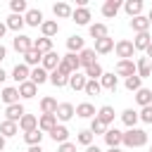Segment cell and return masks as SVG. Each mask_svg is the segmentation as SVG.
Returning <instances> with one entry per match:
<instances>
[{
    "mask_svg": "<svg viewBox=\"0 0 152 152\" xmlns=\"http://www.w3.org/2000/svg\"><path fill=\"white\" fill-rule=\"evenodd\" d=\"M150 43H152L150 33H135V38H133V48H135V52L147 50V48H150Z\"/></svg>",
    "mask_w": 152,
    "mask_h": 152,
    "instance_id": "cell-34",
    "label": "cell"
},
{
    "mask_svg": "<svg viewBox=\"0 0 152 152\" xmlns=\"http://www.w3.org/2000/svg\"><path fill=\"white\" fill-rule=\"evenodd\" d=\"M138 114H140V121H142V124H152V104H150V107H142Z\"/></svg>",
    "mask_w": 152,
    "mask_h": 152,
    "instance_id": "cell-49",
    "label": "cell"
},
{
    "mask_svg": "<svg viewBox=\"0 0 152 152\" xmlns=\"http://www.w3.org/2000/svg\"><path fill=\"white\" fill-rule=\"evenodd\" d=\"M28 81H33L36 86H43V83L50 81V71H45L43 66H36V69H31V78Z\"/></svg>",
    "mask_w": 152,
    "mask_h": 152,
    "instance_id": "cell-27",
    "label": "cell"
},
{
    "mask_svg": "<svg viewBox=\"0 0 152 152\" xmlns=\"http://www.w3.org/2000/svg\"><path fill=\"white\" fill-rule=\"evenodd\" d=\"M114 50H116V57H121V59H133V55H135V48H133V40H126V38H121V40H116V45H114Z\"/></svg>",
    "mask_w": 152,
    "mask_h": 152,
    "instance_id": "cell-4",
    "label": "cell"
},
{
    "mask_svg": "<svg viewBox=\"0 0 152 152\" xmlns=\"http://www.w3.org/2000/svg\"><path fill=\"white\" fill-rule=\"evenodd\" d=\"M119 10H121V2H119V0H104V5H102V17L114 19V17L119 14Z\"/></svg>",
    "mask_w": 152,
    "mask_h": 152,
    "instance_id": "cell-15",
    "label": "cell"
},
{
    "mask_svg": "<svg viewBox=\"0 0 152 152\" xmlns=\"http://www.w3.org/2000/svg\"><path fill=\"white\" fill-rule=\"evenodd\" d=\"M100 86H102L104 90H116V88H119V76H114V74H102Z\"/></svg>",
    "mask_w": 152,
    "mask_h": 152,
    "instance_id": "cell-40",
    "label": "cell"
},
{
    "mask_svg": "<svg viewBox=\"0 0 152 152\" xmlns=\"http://www.w3.org/2000/svg\"><path fill=\"white\" fill-rule=\"evenodd\" d=\"M150 152H152V147H150Z\"/></svg>",
    "mask_w": 152,
    "mask_h": 152,
    "instance_id": "cell-60",
    "label": "cell"
},
{
    "mask_svg": "<svg viewBox=\"0 0 152 152\" xmlns=\"http://www.w3.org/2000/svg\"><path fill=\"white\" fill-rule=\"evenodd\" d=\"M107 152H121V150H119V147H109Z\"/></svg>",
    "mask_w": 152,
    "mask_h": 152,
    "instance_id": "cell-58",
    "label": "cell"
},
{
    "mask_svg": "<svg viewBox=\"0 0 152 152\" xmlns=\"http://www.w3.org/2000/svg\"><path fill=\"white\" fill-rule=\"evenodd\" d=\"M50 138H52L57 145H62V142H69V128H66L64 124H57V126L50 131Z\"/></svg>",
    "mask_w": 152,
    "mask_h": 152,
    "instance_id": "cell-12",
    "label": "cell"
},
{
    "mask_svg": "<svg viewBox=\"0 0 152 152\" xmlns=\"http://www.w3.org/2000/svg\"><path fill=\"white\" fill-rule=\"evenodd\" d=\"M19 88V95L24 97V100H31L36 93H38V86L33 83V81H26V83H21V86H17Z\"/></svg>",
    "mask_w": 152,
    "mask_h": 152,
    "instance_id": "cell-36",
    "label": "cell"
},
{
    "mask_svg": "<svg viewBox=\"0 0 152 152\" xmlns=\"http://www.w3.org/2000/svg\"><path fill=\"white\" fill-rule=\"evenodd\" d=\"M19 128H21L24 133L36 131V128H38V116H36V114H24L21 121H19Z\"/></svg>",
    "mask_w": 152,
    "mask_h": 152,
    "instance_id": "cell-20",
    "label": "cell"
},
{
    "mask_svg": "<svg viewBox=\"0 0 152 152\" xmlns=\"http://www.w3.org/2000/svg\"><path fill=\"white\" fill-rule=\"evenodd\" d=\"M104 142H107V147H119V145H124V133L119 128H107Z\"/></svg>",
    "mask_w": 152,
    "mask_h": 152,
    "instance_id": "cell-10",
    "label": "cell"
},
{
    "mask_svg": "<svg viewBox=\"0 0 152 152\" xmlns=\"http://www.w3.org/2000/svg\"><path fill=\"white\" fill-rule=\"evenodd\" d=\"M71 21H76L78 26H90V10L88 7H76L71 14Z\"/></svg>",
    "mask_w": 152,
    "mask_h": 152,
    "instance_id": "cell-11",
    "label": "cell"
},
{
    "mask_svg": "<svg viewBox=\"0 0 152 152\" xmlns=\"http://www.w3.org/2000/svg\"><path fill=\"white\" fill-rule=\"evenodd\" d=\"M19 88H14V86H7V88H2V93H0V100L10 107V104H17L19 102Z\"/></svg>",
    "mask_w": 152,
    "mask_h": 152,
    "instance_id": "cell-9",
    "label": "cell"
},
{
    "mask_svg": "<svg viewBox=\"0 0 152 152\" xmlns=\"http://www.w3.org/2000/svg\"><path fill=\"white\" fill-rule=\"evenodd\" d=\"M93 138H95V135L90 133V128H88V131H78L76 142H78V145H83V147H90V145H93Z\"/></svg>",
    "mask_w": 152,
    "mask_h": 152,
    "instance_id": "cell-46",
    "label": "cell"
},
{
    "mask_svg": "<svg viewBox=\"0 0 152 152\" xmlns=\"http://www.w3.org/2000/svg\"><path fill=\"white\" fill-rule=\"evenodd\" d=\"M74 114H76V107H74L71 102H59V107H57V112H55L57 121H62V124H66Z\"/></svg>",
    "mask_w": 152,
    "mask_h": 152,
    "instance_id": "cell-7",
    "label": "cell"
},
{
    "mask_svg": "<svg viewBox=\"0 0 152 152\" xmlns=\"http://www.w3.org/2000/svg\"><path fill=\"white\" fill-rule=\"evenodd\" d=\"M95 55H97V52H95L93 48H86V50H81V52H78V62H81V66L86 69V66L95 64V62H97V59H95Z\"/></svg>",
    "mask_w": 152,
    "mask_h": 152,
    "instance_id": "cell-32",
    "label": "cell"
},
{
    "mask_svg": "<svg viewBox=\"0 0 152 152\" xmlns=\"http://www.w3.org/2000/svg\"><path fill=\"white\" fill-rule=\"evenodd\" d=\"M145 57H147V59H152V43H150V48L145 50Z\"/></svg>",
    "mask_w": 152,
    "mask_h": 152,
    "instance_id": "cell-56",
    "label": "cell"
},
{
    "mask_svg": "<svg viewBox=\"0 0 152 152\" xmlns=\"http://www.w3.org/2000/svg\"><path fill=\"white\" fill-rule=\"evenodd\" d=\"M86 152H102L97 145H90V147H86Z\"/></svg>",
    "mask_w": 152,
    "mask_h": 152,
    "instance_id": "cell-54",
    "label": "cell"
},
{
    "mask_svg": "<svg viewBox=\"0 0 152 152\" xmlns=\"http://www.w3.org/2000/svg\"><path fill=\"white\" fill-rule=\"evenodd\" d=\"M40 33H43L45 38L57 36V33H59V24H57V19H45V21H43V26H40Z\"/></svg>",
    "mask_w": 152,
    "mask_h": 152,
    "instance_id": "cell-23",
    "label": "cell"
},
{
    "mask_svg": "<svg viewBox=\"0 0 152 152\" xmlns=\"http://www.w3.org/2000/svg\"><path fill=\"white\" fill-rule=\"evenodd\" d=\"M5 24H7V28H10V31H17V33H19V31H21V26H24L26 21H24V17H21V14H10Z\"/></svg>",
    "mask_w": 152,
    "mask_h": 152,
    "instance_id": "cell-42",
    "label": "cell"
},
{
    "mask_svg": "<svg viewBox=\"0 0 152 152\" xmlns=\"http://www.w3.org/2000/svg\"><path fill=\"white\" fill-rule=\"evenodd\" d=\"M100 90H102V86H100V81H88L86 83V95H100Z\"/></svg>",
    "mask_w": 152,
    "mask_h": 152,
    "instance_id": "cell-48",
    "label": "cell"
},
{
    "mask_svg": "<svg viewBox=\"0 0 152 152\" xmlns=\"http://www.w3.org/2000/svg\"><path fill=\"white\" fill-rule=\"evenodd\" d=\"M114 71H116V76L128 78V76H135V74H138V66H135L133 59H119L116 66H114Z\"/></svg>",
    "mask_w": 152,
    "mask_h": 152,
    "instance_id": "cell-5",
    "label": "cell"
},
{
    "mask_svg": "<svg viewBox=\"0 0 152 152\" xmlns=\"http://www.w3.org/2000/svg\"><path fill=\"white\" fill-rule=\"evenodd\" d=\"M121 7H124V12H126V14L131 17V19H133V17H140V14H142V0H126V2L121 5Z\"/></svg>",
    "mask_w": 152,
    "mask_h": 152,
    "instance_id": "cell-13",
    "label": "cell"
},
{
    "mask_svg": "<svg viewBox=\"0 0 152 152\" xmlns=\"http://www.w3.org/2000/svg\"><path fill=\"white\" fill-rule=\"evenodd\" d=\"M5 33H7V24L0 21V38H5Z\"/></svg>",
    "mask_w": 152,
    "mask_h": 152,
    "instance_id": "cell-53",
    "label": "cell"
},
{
    "mask_svg": "<svg viewBox=\"0 0 152 152\" xmlns=\"http://www.w3.org/2000/svg\"><path fill=\"white\" fill-rule=\"evenodd\" d=\"M135 66H138V76H140V78H150V76H152V64H150L147 57H140V59L135 62Z\"/></svg>",
    "mask_w": 152,
    "mask_h": 152,
    "instance_id": "cell-35",
    "label": "cell"
},
{
    "mask_svg": "<svg viewBox=\"0 0 152 152\" xmlns=\"http://www.w3.org/2000/svg\"><path fill=\"white\" fill-rule=\"evenodd\" d=\"M114 45H116V43H114V38H109V36H107V38L95 40V48H93V50H95L97 55H107V52H112V50H114Z\"/></svg>",
    "mask_w": 152,
    "mask_h": 152,
    "instance_id": "cell-16",
    "label": "cell"
},
{
    "mask_svg": "<svg viewBox=\"0 0 152 152\" xmlns=\"http://www.w3.org/2000/svg\"><path fill=\"white\" fill-rule=\"evenodd\" d=\"M40 62H43V52H38L36 48H31V50L24 55V64H26V66H33V69H36V66H40Z\"/></svg>",
    "mask_w": 152,
    "mask_h": 152,
    "instance_id": "cell-25",
    "label": "cell"
},
{
    "mask_svg": "<svg viewBox=\"0 0 152 152\" xmlns=\"http://www.w3.org/2000/svg\"><path fill=\"white\" fill-rule=\"evenodd\" d=\"M88 33H90V38H95V40L109 36V33H107V24H90V26H88Z\"/></svg>",
    "mask_w": 152,
    "mask_h": 152,
    "instance_id": "cell-38",
    "label": "cell"
},
{
    "mask_svg": "<svg viewBox=\"0 0 152 152\" xmlns=\"http://www.w3.org/2000/svg\"><path fill=\"white\" fill-rule=\"evenodd\" d=\"M135 102H138L140 107H150V104H152V90H150V88H140V90L135 93Z\"/></svg>",
    "mask_w": 152,
    "mask_h": 152,
    "instance_id": "cell-41",
    "label": "cell"
},
{
    "mask_svg": "<svg viewBox=\"0 0 152 152\" xmlns=\"http://www.w3.org/2000/svg\"><path fill=\"white\" fill-rule=\"evenodd\" d=\"M10 10H12V14H26L28 12V5H26V0H12L10 2Z\"/></svg>",
    "mask_w": 152,
    "mask_h": 152,
    "instance_id": "cell-45",
    "label": "cell"
},
{
    "mask_svg": "<svg viewBox=\"0 0 152 152\" xmlns=\"http://www.w3.org/2000/svg\"><path fill=\"white\" fill-rule=\"evenodd\" d=\"M131 28L135 31V33H147V28H150V19L147 17H133L131 19Z\"/></svg>",
    "mask_w": 152,
    "mask_h": 152,
    "instance_id": "cell-31",
    "label": "cell"
},
{
    "mask_svg": "<svg viewBox=\"0 0 152 152\" xmlns=\"http://www.w3.org/2000/svg\"><path fill=\"white\" fill-rule=\"evenodd\" d=\"M52 12H55V17H57V19H71L74 7H71V5H66V2H57V5H52Z\"/></svg>",
    "mask_w": 152,
    "mask_h": 152,
    "instance_id": "cell-22",
    "label": "cell"
},
{
    "mask_svg": "<svg viewBox=\"0 0 152 152\" xmlns=\"http://www.w3.org/2000/svg\"><path fill=\"white\" fill-rule=\"evenodd\" d=\"M124 145L126 147H142V145H147V133L142 131V128H126V133H124Z\"/></svg>",
    "mask_w": 152,
    "mask_h": 152,
    "instance_id": "cell-1",
    "label": "cell"
},
{
    "mask_svg": "<svg viewBox=\"0 0 152 152\" xmlns=\"http://www.w3.org/2000/svg\"><path fill=\"white\" fill-rule=\"evenodd\" d=\"M24 21L28 24V26H43V12L40 10H28L26 14H24Z\"/></svg>",
    "mask_w": 152,
    "mask_h": 152,
    "instance_id": "cell-30",
    "label": "cell"
},
{
    "mask_svg": "<svg viewBox=\"0 0 152 152\" xmlns=\"http://www.w3.org/2000/svg\"><path fill=\"white\" fill-rule=\"evenodd\" d=\"M2 59H7V48L0 43V64H2Z\"/></svg>",
    "mask_w": 152,
    "mask_h": 152,
    "instance_id": "cell-51",
    "label": "cell"
},
{
    "mask_svg": "<svg viewBox=\"0 0 152 152\" xmlns=\"http://www.w3.org/2000/svg\"><path fill=\"white\" fill-rule=\"evenodd\" d=\"M97 119L109 128L112 124H114V107H109V104H102L100 109H97Z\"/></svg>",
    "mask_w": 152,
    "mask_h": 152,
    "instance_id": "cell-18",
    "label": "cell"
},
{
    "mask_svg": "<svg viewBox=\"0 0 152 152\" xmlns=\"http://www.w3.org/2000/svg\"><path fill=\"white\" fill-rule=\"evenodd\" d=\"M90 133H93V135H104V133H107V126L95 116V119H90Z\"/></svg>",
    "mask_w": 152,
    "mask_h": 152,
    "instance_id": "cell-47",
    "label": "cell"
},
{
    "mask_svg": "<svg viewBox=\"0 0 152 152\" xmlns=\"http://www.w3.org/2000/svg\"><path fill=\"white\" fill-rule=\"evenodd\" d=\"M147 19H150V26H152V10H150V14H147Z\"/></svg>",
    "mask_w": 152,
    "mask_h": 152,
    "instance_id": "cell-59",
    "label": "cell"
},
{
    "mask_svg": "<svg viewBox=\"0 0 152 152\" xmlns=\"http://www.w3.org/2000/svg\"><path fill=\"white\" fill-rule=\"evenodd\" d=\"M86 83H88V78H86V74H81V71H76V74L69 76V88H71V90H86Z\"/></svg>",
    "mask_w": 152,
    "mask_h": 152,
    "instance_id": "cell-28",
    "label": "cell"
},
{
    "mask_svg": "<svg viewBox=\"0 0 152 152\" xmlns=\"http://www.w3.org/2000/svg\"><path fill=\"white\" fill-rule=\"evenodd\" d=\"M57 107H59V102H57L55 97H50V95H45V97L40 100V114H55Z\"/></svg>",
    "mask_w": 152,
    "mask_h": 152,
    "instance_id": "cell-33",
    "label": "cell"
},
{
    "mask_svg": "<svg viewBox=\"0 0 152 152\" xmlns=\"http://www.w3.org/2000/svg\"><path fill=\"white\" fill-rule=\"evenodd\" d=\"M83 74H86V78H88V81H100V78H102V74H104V69H102V64H100V62H95V64L86 66V69H83Z\"/></svg>",
    "mask_w": 152,
    "mask_h": 152,
    "instance_id": "cell-26",
    "label": "cell"
},
{
    "mask_svg": "<svg viewBox=\"0 0 152 152\" xmlns=\"http://www.w3.org/2000/svg\"><path fill=\"white\" fill-rule=\"evenodd\" d=\"M33 48H36L38 52L48 55V52H52V38H45V36H40V38H36V40H33Z\"/></svg>",
    "mask_w": 152,
    "mask_h": 152,
    "instance_id": "cell-39",
    "label": "cell"
},
{
    "mask_svg": "<svg viewBox=\"0 0 152 152\" xmlns=\"http://www.w3.org/2000/svg\"><path fill=\"white\" fill-rule=\"evenodd\" d=\"M55 126H57V116H55V114H40V119H38V128H40L43 133H50Z\"/></svg>",
    "mask_w": 152,
    "mask_h": 152,
    "instance_id": "cell-21",
    "label": "cell"
},
{
    "mask_svg": "<svg viewBox=\"0 0 152 152\" xmlns=\"http://www.w3.org/2000/svg\"><path fill=\"white\" fill-rule=\"evenodd\" d=\"M59 62H62V55H57V52L52 50V52L43 55V62H40V66H43L45 71H55V69L59 66Z\"/></svg>",
    "mask_w": 152,
    "mask_h": 152,
    "instance_id": "cell-8",
    "label": "cell"
},
{
    "mask_svg": "<svg viewBox=\"0 0 152 152\" xmlns=\"http://www.w3.org/2000/svg\"><path fill=\"white\" fill-rule=\"evenodd\" d=\"M5 78H7V71H5V69H2V66H0V83H2V81H5Z\"/></svg>",
    "mask_w": 152,
    "mask_h": 152,
    "instance_id": "cell-55",
    "label": "cell"
},
{
    "mask_svg": "<svg viewBox=\"0 0 152 152\" xmlns=\"http://www.w3.org/2000/svg\"><path fill=\"white\" fill-rule=\"evenodd\" d=\"M5 142H7V138H2V135H0V152L5 150Z\"/></svg>",
    "mask_w": 152,
    "mask_h": 152,
    "instance_id": "cell-57",
    "label": "cell"
},
{
    "mask_svg": "<svg viewBox=\"0 0 152 152\" xmlns=\"http://www.w3.org/2000/svg\"><path fill=\"white\" fill-rule=\"evenodd\" d=\"M57 152H76V142H62L57 147Z\"/></svg>",
    "mask_w": 152,
    "mask_h": 152,
    "instance_id": "cell-50",
    "label": "cell"
},
{
    "mask_svg": "<svg viewBox=\"0 0 152 152\" xmlns=\"http://www.w3.org/2000/svg\"><path fill=\"white\" fill-rule=\"evenodd\" d=\"M66 48H69V52H74V55H78L81 50H86V40L81 38V36H69L66 38Z\"/></svg>",
    "mask_w": 152,
    "mask_h": 152,
    "instance_id": "cell-24",
    "label": "cell"
},
{
    "mask_svg": "<svg viewBox=\"0 0 152 152\" xmlns=\"http://www.w3.org/2000/svg\"><path fill=\"white\" fill-rule=\"evenodd\" d=\"M24 114H26V109H24V104H21V102L5 107V119H7V121H14V124H19Z\"/></svg>",
    "mask_w": 152,
    "mask_h": 152,
    "instance_id": "cell-6",
    "label": "cell"
},
{
    "mask_svg": "<svg viewBox=\"0 0 152 152\" xmlns=\"http://www.w3.org/2000/svg\"><path fill=\"white\" fill-rule=\"evenodd\" d=\"M12 78L21 86V83H26V81L31 78V69H28L26 64H17V66L12 69Z\"/></svg>",
    "mask_w": 152,
    "mask_h": 152,
    "instance_id": "cell-14",
    "label": "cell"
},
{
    "mask_svg": "<svg viewBox=\"0 0 152 152\" xmlns=\"http://www.w3.org/2000/svg\"><path fill=\"white\" fill-rule=\"evenodd\" d=\"M57 69H62L64 74H76L78 69H81V62H78V55H74V52H66V55H62V62H59V66Z\"/></svg>",
    "mask_w": 152,
    "mask_h": 152,
    "instance_id": "cell-2",
    "label": "cell"
},
{
    "mask_svg": "<svg viewBox=\"0 0 152 152\" xmlns=\"http://www.w3.org/2000/svg\"><path fill=\"white\" fill-rule=\"evenodd\" d=\"M12 48H14L19 55H26V52L33 48V38H31V36H24V33H17V36L12 38Z\"/></svg>",
    "mask_w": 152,
    "mask_h": 152,
    "instance_id": "cell-3",
    "label": "cell"
},
{
    "mask_svg": "<svg viewBox=\"0 0 152 152\" xmlns=\"http://www.w3.org/2000/svg\"><path fill=\"white\" fill-rule=\"evenodd\" d=\"M76 116H81V119H95L97 112H95V107L90 102H81V104H76Z\"/></svg>",
    "mask_w": 152,
    "mask_h": 152,
    "instance_id": "cell-29",
    "label": "cell"
},
{
    "mask_svg": "<svg viewBox=\"0 0 152 152\" xmlns=\"http://www.w3.org/2000/svg\"><path fill=\"white\" fill-rule=\"evenodd\" d=\"M26 152H45V150H43V147H40V145H31V147H28V150H26Z\"/></svg>",
    "mask_w": 152,
    "mask_h": 152,
    "instance_id": "cell-52",
    "label": "cell"
},
{
    "mask_svg": "<svg viewBox=\"0 0 152 152\" xmlns=\"http://www.w3.org/2000/svg\"><path fill=\"white\" fill-rule=\"evenodd\" d=\"M50 83L55 88H64V86H69V74H64L62 69H55V71H50Z\"/></svg>",
    "mask_w": 152,
    "mask_h": 152,
    "instance_id": "cell-17",
    "label": "cell"
},
{
    "mask_svg": "<svg viewBox=\"0 0 152 152\" xmlns=\"http://www.w3.org/2000/svg\"><path fill=\"white\" fill-rule=\"evenodd\" d=\"M124 86H126V90H131V93H138L140 88H142V78L135 74V76H128L126 81H124Z\"/></svg>",
    "mask_w": 152,
    "mask_h": 152,
    "instance_id": "cell-43",
    "label": "cell"
},
{
    "mask_svg": "<svg viewBox=\"0 0 152 152\" xmlns=\"http://www.w3.org/2000/svg\"><path fill=\"white\" fill-rule=\"evenodd\" d=\"M17 133H19V124L7 121V119L0 124V135H2V138H12V135H17Z\"/></svg>",
    "mask_w": 152,
    "mask_h": 152,
    "instance_id": "cell-37",
    "label": "cell"
},
{
    "mask_svg": "<svg viewBox=\"0 0 152 152\" xmlns=\"http://www.w3.org/2000/svg\"><path fill=\"white\" fill-rule=\"evenodd\" d=\"M43 131L40 128H36V131H31V133H24V140H26V145L31 147V145H40V140H43Z\"/></svg>",
    "mask_w": 152,
    "mask_h": 152,
    "instance_id": "cell-44",
    "label": "cell"
},
{
    "mask_svg": "<svg viewBox=\"0 0 152 152\" xmlns=\"http://www.w3.org/2000/svg\"><path fill=\"white\" fill-rule=\"evenodd\" d=\"M138 121H140V114H138L135 109H124V112H121V124H124L126 128H135Z\"/></svg>",
    "mask_w": 152,
    "mask_h": 152,
    "instance_id": "cell-19",
    "label": "cell"
}]
</instances>
